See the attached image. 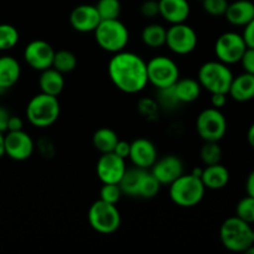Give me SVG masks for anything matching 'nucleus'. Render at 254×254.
<instances>
[{"mask_svg":"<svg viewBox=\"0 0 254 254\" xmlns=\"http://www.w3.org/2000/svg\"><path fill=\"white\" fill-rule=\"evenodd\" d=\"M108 74L112 83L127 94H135L149 84L146 62L130 51L117 52L108 62Z\"/></svg>","mask_w":254,"mask_h":254,"instance_id":"1","label":"nucleus"},{"mask_svg":"<svg viewBox=\"0 0 254 254\" xmlns=\"http://www.w3.org/2000/svg\"><path fill=\"white\" fill-rule=\"evenodd\" d=\"M205 191L206 188L201 179L192 174H183L169 185L171 201L184 208L197 206L205 197Z\"/></svg>","mask_w":254,"mask_h":254,"instance_id":"2","label":"nucleus"},{"mask_svg":"<svg viewBox=\"0 0 254 254\" xmlns=\"http://www.w3.org/2000/svg\"><path fill=\"white\" fill-rule=\"evenodd\" d=\"M61 113L57 97L39 93L32 97L26 106V118L35 128H49L56 123Z\"/></svg>","mask_w":254,"mask_h":254,"instance_id":"3","label":"nucleus"},{"mask_svg":"<svg viewBox=\"0 0 254 254\" xmlns=\"http://www.w3.org/2000/svg\"><path fill=\"white\" fill-rule=\"evenodd\" d=\"M252 226L237 216L228 217L220 227V240L230 252L245 253L252 245Z\"/></svg>","mask_w":254,"mask_h":254,"instance_id":"4","label":"nucleus"},{"mask_svg":"<svg viewBox=\"0 0 254 254\" xmlns=\"http://www.w3.org/2000/svg\"><path fill=\"white\" fill-rule=\"evenodd\" d=\"M93 32L98 46L109 54L123 51L129 42L128 27L119 19L101 20Z\"/></svg>","mask_w":254,"mask_h":254,"instance_id":"5","label":"nucleus"},{"mask_svg":"<svg viewBox=\"0 0 254 254\" xmlns=\"http://www.w3.org/2000/svg\"><path fill=\"white\" fill-rule=\"evenodd\" d=\"M233 73L230 66L221 61L205 62L200 67L197 81L201 87L210 93H227L233 79Z\"/></svg>","mask_w":254,"mask_h":254,"instance_id":"6","label":"nucleus"},{"mask_svg":"<svg viewBox=\"0 0 254 254\" xmlns=\"http://www.w3.org/2000/svg\"><path fill=\"white\" fill-rule=\"evenodd\" d=\"M87 217L91 227L101 235H112L121 227L122 223L121 212L117 206L101 198L92 203Z\"/></svg>","mask_w":254,"mask_h":254,"instance_id":"7","label":"nucleus"},{"mask_svg":"<svg viewBox=\"0 0 254 254\" xmlns=\"http://www.w3.org/2000/svg\"><path fill=\"white\" fill-rule=\"evenodd\" d=\"M148 82L156 89L171 87L180 78L178 64L168 56H155L146 62Z\"/></svg>","mask_w":254,"mask_h":254,"instance_id":"8","label":"nucleus"},{"mask_svg":"<svg viewBox=\"0 0 254 254\" xmlns=\"http://www.w3.org/2000/svg\"><path fill=\"white\" fill-rule=\"evenodd\" d=\"M196 130L203 141H220L227 133V119L221 109L210 107L197 116Z\"/></svg>","mask_w":254,"mask_h":254,"instance_id":"9","label":"nucleus"},{"mask_svg":"<svg viewBox=\"0 0 254 254\" xmlns=\"http://www.w3.org/2000/svg\"><path fill=\"white\" fill-rule=\"evenodd\" d=\"M197 32L185 22L174 24L166 29L165 45L175 55L185 56L191 54L197 47Z\"/></svg>","mask_w":254,"mask_h":254,"instance_id":"10","label":"nucleus"},{"mask_svg":"<svg viewBox=\"0 0 254 254\" xmlns=\"http://www.w3.org/2000/svg\"><path fill=\"white\" fill-rule=\"evenodd\" d=\"M247 50L245 39L241 34L235 31L223 32L215 42V55L218 61L226 64H238L243 54Z\"/></svg>","mask_w":254,"mask_h":254,"instance_id":"11","label":"nucleus"},{"mask_svg":"<svg viewBox=\"0 0 254 254\" xmlns=\"http://www.w3.org/2000/svg\"><path fill=\"white\" fill-rule=\"evenodd\" d=\"M5 155L16 161L27 160L34 154L35 143L31 136L21 130L7 131L4 134Z\"/></svg>","mask_w":254,"mask_h":254,"instance_id":"12","label":"nucleus"},{"mask_svg":"<svg viewBox=\"0 0 254 254\" xmlns=\"http://www.w3.org/2000/svg\"><path fill=\"white\" fill-rule=\"evenodd\" d=\"M127 170L126 159L116 153H106L97 161V176L102 184H119Z\"/></svg>","mask_w":254,"mask_h":254,"instance_id":"13","label":"nucleus"},{"mask_svg":"<svg viewBox=\"0 0 254 254\" xmlns=\"http://www.w3.org/2000/svg\"><path fill=\"white\" fill-rule=\"evenodd\" d=\"M55 50L45 40H34L24 50V60L35 71H44L52 67Z\"/></svg>","mask_w":254,"mask_h":254,"instance_id":"14","label":"nucleus"},{"mask_svg":"<svg viewBox=\"0 0 254 254\" xmlns=\"http://www.w3.org/2000/svg\"><path fill=\"white\" fill-rule=\"evenodd\" d=\"M150 173L155 176L161 186H169L184 174V163L179 156L170 154L156 159L154 165L150 168Z\"/></svg>","mask_w":254,"mask_h":254,"instance_id":"15","label":"nucleus"},{"mask_svg":"<svg viewBox=\"0 0 254 254\" xmlns=\"http://www.w3.org/2000/svg\"><path fill=\"white\" fill-rule=\"evenodd\" d=\"M129 159L136 168L150 169L158 159V149L155 144L145 138L135 139L130 143Z\"/></svg>","mask_w":254,"mask_h":254,"instance_id":"16","label":"nucleus"},{"mask_svg":"<svg viewBox=\"0 0 254 254\" xmlns=\"http://www.w3.org/2000/svg\"><path fill=\"white\" fill-rule=\"evenodd\" d=\"M96 5L82 4L74 7L69 15V24L78 32H92L101 22Z\"/></svg>","mask_w":254,"mask_h":254,"instance_id":"17","label":"nucleus"},{"mask_svg":"<svg viewBox=\"0 0 254 254\" xmlns=\"http://www.w3.org/2000/svg\"><path fill=\"white\" fill-rule=\"evenodd\" d=\"M159 15L170 25L185 22L190 16L191 7L188 0H158Z\"/></svg>","mask_w":254,"mask_h":254,"instance_id":"18","label":"nucleus"},{"mask_svg":"<svg viewBox=\"0 0 254 254\" xmlns=\"http://www.w3.org/2000/svg\"><path fill=\"white\" fill-rule=\"evenodd\" d=\"M225 17L233 26L245 27L254 19V2L251 0H236L228 4Z\"/></svg>","mask_w":254,"mask_h":254,"instance_id":"19","label":"nucleus"},{"mask_svg":"<svg viewBox=\"0 0 254 254\" xmlns=\"http://www.w3.org/2000/svg\"><path fill=\"white\" fill-rule=\"evenodd\" d=\"M21 76V66L12 56L0 57V94L9 91L19 82Z\"/></svg>","mask_w":254,"mask_h":254,"instance_id":"20","label":"nucleus"},{"mask_svg":"<svg viewBox=\"0 0 254 254\" xmlns=\"http://www.w3.org/2000/svg\"><path fill=\"white\" fill-rule=\"evenodd\" d=\"M230 171L226 166L221 165V163L207 165L203 168L201 181L206 189L210 190H221L226 188L230 183Z\"/></svg>","mask_w":254,"mask_h":254,"instance_id":"21","label":"nucleus"},{"mask_svg":"<svg viewBox=\"0 0 254 254\" xmlns=\"http://www.w3.org/2000/svg\"><path fill=\"white\" fill-rule=\"evenodd\" d=\"M228 94L237 102H248L254 98V74L243 72L233 77Z\"/></svg>","mask_w":254,"mask_h":254,"instance_id":"22","label":"nucleus"},{"mask_svg":"<svg viewBox=\"0 0 254 254\" xmlns=\"http://www.w3.org/2000/svg\"><path fill=\"white\" fill-rule=\"evenodd\" d=\"M39 86L42 93L57 97L64 88V77L54 67L41 71L39 77Z\"/></svg>","mask_w":254,"mask_h":254,"instance_id":"23","label":"nucleus"},{"mask_svg":"<svg viewBox=\"0 0 254 254\" xmlns=\"http://www.w3.org/2000/svg\"><path fill=\"white\" fill-rule=\"evenodd\" d=\"M200 82L195 78H179L178 82L174 84V91H175L176 97L181 104L184 103H192L200 97L201 94Z\"/></svg>","mask_w":254,"mask_h":254,"instance_id":"24","label":"nucleus"},{"mask_svg":"<svg viewBox=\"0 0 254 254\" xmlns=\"http://www.w3.org/2000/svg\"><path fill=\"white\" fill-rule=\"evenodd\" d=\"M119 138L118 134L111 128H99L94 131L92 136V144L94 149L98 150L101 154L112 153L114 151Z\"/></svg>","mask_w":254,"mask_h":254,"instance_id":"25","label":"nucleus"},{"mask_svg":"<svg viewBox=\"0 0 254 254\" xmlns=\"http://www.w3.org/2000/svg\"><path fill=\"white\" fill-rule=\"evenodd\" d=\"M141 41L150 49H160L166 42V29L160 24H149L141 31Z\"/></svg>","mask_w":254,"mask_h":254,"instance_id":"26","label":"nucleus"},{"mask_svg":"<svg viewBox=\"0 0 254 254\" xmlns=\"http://www.w3.org/2000/svg\"><path fill=\"white\" fill-rule=\"evenodd\" d=\"M145 169L134 168L127 169L123 178L119 181V186L122 189L123 195L129 196V197H138V186L140 181V176Z\"/></svg>","mask_w":254,"mask_h":254,"instance_id":"27","label":"nucleus"},{"mask_svg":"<svg viewBox=\"0 0 254 254\" xmlns=\"http://www.w3.org/2000/svg\"><path fill=\"white\" fill-rule=\"evenodd\" d=\"M160 183L155 179V176L148 171L145 170L143 171L140 176V181H139V186H138V197L140 198H154L160 191Z\"/></svg>","mask_w":254,"mask_h":254,"instance_id":"28","label":"nucleus"},{"mask_svg":"<svg viewBox=\"0 0 254 254\" xmlns=\"http://www.w3.org/2000/svg\"><path fill=\"white\" fill-rule=\"evenodd\" d=\"M77 66V57L73 52L68 50H60L55 51L54 61H52V67L61 72L62 74L69 73L73 71Z\"/></svg>","mask_w":254,"mask_h":254,"instance_id":"29","label":"nucleus"},{"mask_svg":"<svg viewBox=\"0 0 254 254\" xmlns=\"http://www.w3.org/2000/svg\"><path fill=\"white\" fill-rule=\"evenodd\" d=\"M20 34L11 24H0V51H9L19 44Z\"/></svg>","mask_w":254,"mask_h":254,"instance_id":"30","label":"nucleus"},{"mask_svg":"<svg viewBox=\"0 0 254 254\" xmlns=\"http://www.w3.org/2000/svg\"><path fill=\"white\" fill-rule=\"evenodd\" d=\"M200 158L205 166L221 163L222 159V148L218 141H205L200 150Z\"/></svg>","mask_w":254,"mask_h":254,"instance_id":"31","label":"nucleus"},{"mask_svg":"<svg viewBox=\"0 0 254 254\" xmlns=\"http://www.w3.org/2000/svg\"><path fill=\"white\" fill-rule=\"evenodd\" d=\"M96 9L102 20L118 19L122 11V5L119 0H98Z\"/></svg>","mask_w":254,"mask_h":254,"instance_id":"32","label":"nucleus"},{"mask_svg":"<svg viewBox=\"0 0 254 254\" xmlns=\"http://www.w3.org/2000/svg\"><path fill=\"white\" fill-rule=\"evenodd\" d=\"M156 103H158L159 108H163L165 111H174L181 104L174 91V86L158 89Z\"/></svg>","mask_w":254,"mask_h":254,"instance_id":"33","label":"nucleus"},{"mask_svg":"<svg viewBox=\"0 0 254 254\" xmlns=\"http://www.w3.org/2000/svg\"><path fill=\"white\" fill-rule=\"evenodd\" d=\"M236 216L250 225L254 223V197L247 195L241 198L236 205Z\"/></svg>","mask_w":254,"mask_h":254,"instance_id":"34","label":"nucleus"},{"mask_svg":"<svg viewBox=\"0 0 254 254\" xmlns=\"http://www.w3.org/2000/svg\"><path fill=\"white\" fill-rule=\"evenodd\" d=\"M122 195H123V192H122L119 184H103L101 191H99V198L101 200L109 203H114V205L119 202Z\"/></svg>","mask_w":254,"mask_h":254,"instance_id":"35","label":"nucleus"},{"mask_svg":"<svg viewBox=\"0 0 254 254\" xmlns=\"http://www.w3.org/2000/svg\"><path fill=\"white\" fill-rule=\"evenodd\" d=\"M228 0H202L203 10L211 16H225L228 7Z\"/></svg>","mask_w":254,"mask_h":254,"instance_id":"36","label":"nucleus"},{"mask_svg":"<svg viewBox=\"0 0 254 254\" xmlns=\"http://www.w3.org/2000/svg\"><path fill=\"white\" fill-rule=\"evenodd\" d=\"M158 103L153 99L144 98L139 102V111L146 118H155L156 114H158Z\"/></svg>","mask_w":254,"mask_h":254,"instance_id":"37","label":"nucleus"},{"mask_svg":"<svg viewBox=\"0 0 254 254\" xmlns=\"http://www.w3.org/2000/svg\"><path fill=\"white\" fill-rule=\"evenodd\" d=\"M140 12L144 17H149V19H153V17L158 16L159 2L156 0H146V1H144L141 4Z\"/></svg>","mask_w":254,"mask_h":254,"instance_id":"38","label":"nucleus"},{"mask_svg":"<svg viewBox=\"0 0 254 254\" xmlns=\"http://www.w3.org/2000/svg\"><path fill=\"white\" fill-rule=\"evenodd\" d=\"M241 64H242L245 72L254 74V49L252 47H247V50L243 54L242 59H241Z\"/></svg>","mask_w":254,"mask_h":254,"instance_id":"39","label":"nucleus"},{"mask_svg":"<svg viewBox=\"0 0 254 254\" xmlns=\"http://www.w3.org/2000/svg\"><path fill=\"white\" fill-rule=\"evenodd\" d=\"M242 36L243 39H245L247 47H252V49H254V19L251 20V21L246 25L245 29H243Z\"/></svg>","mask_w":254,"mask_h":254,"instance_id":"40","label":"nucleus"},{"mask_svg":"<svg viewBox=\"0 0 254 254\" xmlns=\"http://www.w3.org/2000/svg\"><path fill=\"white\" fill-rule=\"evenodd\" d=\"M227 93H211V107L222 109L227 103Z\"/></svg>","mask_w":254,"mask_h":254,"instance_id":"41","label":"nucleus"},{"mask_svg":"<svg viewBox=\"0 0 254 254\" xmlns=\"http://www.w3.org/2000/svg\"><path fill=\"white\" fill-rule=\"evenodd\" d=\"M129 151H130V143H128V141H126V140H121V139H119L118 143H117V145H116V148H114L113 153H116L117 155H119L121 158L128 159Z\"/></svg>","mask_w":254,"mask_h":254,"instance_id":"42","label":"nucleus"},{"mask_svg":"<svg viewBox=\"0 0 254 254\" xmlns=\"http://www.w3.org/2000/svg\"><path fill=\"white\" fill-rule=\"evenodd\" d=\"M24 123H22V119L20 117L16 116H10L9 121H7V130L6 131H16L21 130Z\"/></svg>","mask_w":254,"mask_h":254,"instance_id":"43","label":"nucleus"},{"mask_svg":"<svg viewBox=\"0 0 254 254\" xmlns=\"http://www.w3.org/2000/svg\"><path fill=\"white\" fill-rule=\"evenodd\" d=\"M10 112L5 107L0 106V131L5 133L7 130V121L10 118Z\"/></svg>","mask_w":254,"mask_h":254,"instance_id":"44","label":"nucleus"},{"mask_svg":"<svg viewBox=\"0 0 254 254\" xmlns=\"http://www.w3.org/2000/svg\"><path fill=\"white\" fill-rule=\"evenodd\" d=\"M246 192H247V195L254 197V170L251 171L247 176V180H246Z\"/></svg>","mask_w":254,"mask_h":254,"instance_id":"45","label":"nucleus"},{"mask_svg":"<svg viewBox=\"0 0 254 254\" xmlns=\"http://www.w3.org/2000/svg\"><path fill=\"white\" fill-rule=\"evenodd\" d=\"M247 140H248V144L251 145V148L254 149V123L251 124V127L248 128Z\"/></svg>","mask_w":254,"mask_h":254,"instance_id":"46","label":"nucleus"},{"mask_svg":"<svg viewBox=\"0 0 254 254\" xmlns=\"http://www.w3.org/2000/svg\"><path fill=\"white\" fill-rule=\"evenodd\" d=\"M5 155V150H4V133L0 131V159Z\"/></svg>","mask_w":254,"mask_h":254,"instance_id":"47","label":"nucleus"},{"mask_svg":"<svg viewBox=\"0 0 254 254\" xmlns=\"http://www.w3.org/2000/svg\"><path fill=\"white\" fill-rule=\"evenodd\" d=\"M202 170H203V168H195L191 174L195 176H197V178H201V175H202Z\"/></svg>","mask_w":254,"mask_h":254,"instance_id":"48","label":"nucleus"},{"mask_svg":"<svg viewBox=\"0 0 254 254\" xmlns=\"http://www.w3.org/2000/svg\"><path fill=\"white\" fill-rule=\"evenodd\" d=\"M245 253H247V254H254V243H252V245H251L250 247H248L247 250H246Z\"/></svg>","mask_w":254,"mask_h":254,"instance_id":"49","label":"nucleus"},{"mask_svg":"<svg viewBox=\"0 0 254 254\" xmlns=\"http://www.w3.org/2000/svg\"><path fill=\"white\" fill-rule=\"evenodd\" d=\"M252 242L254 243V228L252 230Z\"/></svg>","mask_w":254,"mask_h":254,"instance_id":"50","label":"nucleus"}]
</instances>
